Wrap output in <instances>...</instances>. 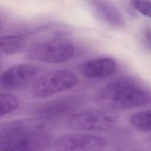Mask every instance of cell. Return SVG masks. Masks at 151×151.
Segmentation results:
<instances>
[{
  "mask_svg": "<svg viewBox=\"0 0 151 151\" xmlns=\"http://www.w3.org/2000/svg\"><path fill=\"white\" fill-rule=\"evenodd\" d=\"M50 140L48 129L37 119L14 120L1 126V150H41L49 145Z\"/></svg>",
  "mask_w": 151,
  "mask_h": 151,
  "instance_id": "cell-1",
  "label": "cell"
},
{
  "mask_svg": "<svg viewBox=\"0 0 151 151\" xmlns=\"http://www.w3.org/2000/svg\"><path fill=\"white\" fill-rule=\"evenodd\" d=\"M150 91L141 81L121 76L107 83L96 93L95 100L109 110H127L149 103Z\"/></svg>",
  "mask_w": 151,
  "mask_h": 151,
  "instance_id": "cell-2",
  "label": "cell"
},
{
  "mask_svg": "<svg viewBox=\"0 0 151 151\" xmlns=\"http://www.w3.org/2000/svg\"><path fill=\"white\" fill-rule=\"evenodd\" d=\"M75 49L74 43L70 40L53 38L31 45L27 51V57L34 61L58 64L70 59Z\"/></svg>",
  "mask_w": 151,
  "mask_h": 151,
  "instance_id": "cell-3",
  "label": "cell"
},
{
  "mask_svg": "<svg viewBox=\"0 0 151 151\" xmlns=\"http://www.w3.org/2000/svg\"><path fill=\"white\" fill-rule=\"evenodd\" d=\"M78 83L76 74L68 69H57L40 76L33 83L31 94L38 99L50 97L74 87Z\"/></svg>",
  "mask_w": 151,
  "mask_h": 151,
  "instance_id": "cell-4",
  "label": "cell"
},
{
  "mask_svg": "<svg viewBox=\"0 0 151 151\" xmlns=\"http://www.w3.org/2000/svg\"><path fill=\"white\" fill-rule=\"evenodd\" d=\"M85 99L80 94H72L42 103L32 110L35 119L41 121H54L70 116L84 103Z\"/></svg>",
  "mask_w": 151,
  "mask_h": 151,
  "instance_id": "cell-5",
  "label": "cell"
},
{
  "mask_svg": "<svg viewBox=\"0 0 151 151\" xmlns=\"http://www.w3.org/2000/svg\"><path fill=\"white\" fill-rule=\"evenodd\" d=\"M117 123V117L104 110H87L76 112L67 120L71 129L85 132H104L112 129Z\"/></svg>",
  "mask_w": 151,
  "mask_h": 151,
  "instance_id": "cell-6",
  "label": "cell"
},
{
  "mask_svg": "<svg viewBox=\"0 0 151 151\" xmlns=\"http://www.w3.org/2000/svg\"><path fill=\"white\" fill-rule=\"evenodd\" d=\"M106 140L100 136L85 133H70L55 139L53 149L60 151H96L103 149Z\"/></svg>",
  "mask_w": 151,
  "mask_h": 151,
  "instance_id": "cell-7",
  "label": "cell"
},
{
  "mask_svg": "<svg viewBox=\"0 0 151 151\" xmlns=\"http://www.w3.org/2000/svg\"><path fill=\"white\" fill-rule=\"evenodd\" d=\"M41 68L32 64H19L6 69L1 76V86L9 90L24 88L40 77Z\"/></svg>",
  "mask_w": 151,
  "mask_h": 151,
  "instance_id": "cell-8",
  "label": "cell"
},
{
  "mask_svg": "<svg viewBox=\"0 0 151 151\" xmlns=\"http://www.w3.org/2000/svg\"><path fill=\"white\" fill-rule=\"evenodd\" d=\"M80 72L85 78L100 79L114 74L117 70L116 62L107 57H97L87 60L80 66Z\"/></svg>",
  "mask_w": 151,
  "mask_h": 151,
  "instance_id": "cell-9",
  "label": "cell"
},
{
  "mask_svg": "<svg viewBox=\"0 0 151 151\" xmlns=\"http://www.w3.org/2000/svg\"><path fill=\"white\" fill-rule=\"evenodd\" d=\"M88 2L100 21L114 28L124 27L126 21L122 13L112 3L106 1H90Z\"/></svg>",
  "mask_w": 151,
  "mask_h": 151,
  "instance_id": "cell-10",
  "label": "cell"
},
{
  "mask_svg": "<svg viewBox=\"0 0 151 151\" xmlns=\"http://www.w3.org/2000/svg\"><path fill=\"white\" fill-rule=\"evenodd\" d=\"M1 53L12 55L22 51L26 45L25 39L19 35H8L1 37Z\"/></svg>",
  "mask_w": 151,
  "mask_h": 151,
  "instance_id": "cell-11",
  "label": "cell"
},
{
  "mask_svg": "<svg viewBox=\"0 0 151 151\" xmlns=\"http://www.w3.org/2000/svg\"><path fill=\"white\" fill-rule=\"evenodd\" d=\"M150 110L135 112L129 117V123L135 129L143 132H149L151 129Z\"/></svg>",
  "mask_w": 151,
  "mask_h": 151,
  "instance_id": "cell-12",
  "label": "cell"
},
{
  "mask_svg": "<svg viewBox=\"0 0 151 151\" xmlns=\"http://www.w3.org/2000/svg\"><path fill=\"white\" fill-rule=\"evenodd\" d=\"M1 117H3L15 111L19 106V99L7 92H2L0 94Z\"/></svg>",
  "mask_w": 151,
  "mask_h": 151,
  "instance_id": "cell-13",
  "label": "cell"
},
{
  "mask_svg": "<svg viewBox=\"0 0 151 151\" xmlns=\"http://www.w3.org/2000/svg\"><path fill=\"white\" fill-rule=\"evenodd\" d=\"M132 6L143 15L150 18L151 2L150 1H132Z\"/></svg>",
  "mask_w": 151,
  "mask_h": 151,
  "instance_id": "cell-14",
  "label": "cell"
},
{
  "mask_svg": "<svg viewBox=\"0 0 151 151\" xmlns=\"http://www.w3.org/2000/svg\"><path fill=\"white\" fill-rule=\"evenodd\" d=\"M142 40L143 41V43L145 44L146 48H148V49L150 50V27L148 26H146L142 31Z\"/></svg>",
  "mask_w": 151,
  "mask_h": 151,
  "instance_id": "cell-15",
  "label": "cell"
}]
</instances>
